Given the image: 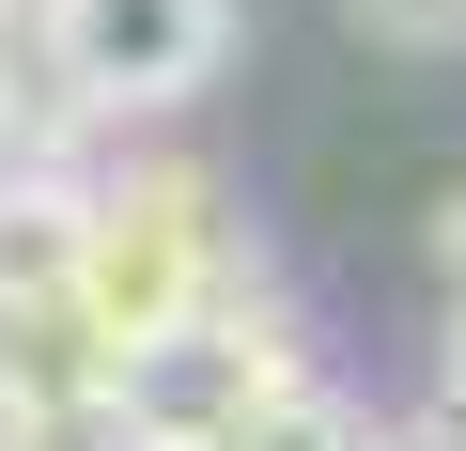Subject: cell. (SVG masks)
Segmentation results:
<instances>
[{"label":"cell","mask_w":466,"mask_h":451,"mask_svg":"<svg viewBox=\"0 0 466 451\" xmlns=\"http://www.w3.org/2000/svg\"><path fill=\"white\" fill-rule=\"evenodd\" d=\"M233 296H265V265H249V234H233V202H218L202 171H125V187H94L78 343L109 358V389H125V374H140L156 343L218 327Z\"/></svg>","instance_id":"obj_1"},{"label":"cell","mask_w":466,"mask_h":451,"mask_svg":"<svg viewBox=\"0 0 466 451\" xmlns=\"http://www.w3.org/2000/svg\"><path fill=\"white\" fill-rule=\"evenodd\" d=\"M63 109H187L233 63V0H32Z\"/></svg>","instance_id":"obj_2"},{"label":"cell","mask_w":466,"mask_h":451,"mask_svg":"<svg viewBox=\"0 0 466 451\" xmlns=\"http://www.w3.org/2000/svg\"><path fill=\"white\" fill-rule=\"evenodd\" d=\"M78 265H94V187L47 156H0V343L109 405V358L78 343Z\"/></svg>","instance_id":"obj_3"},{"label":"cell","mask_w":466,"mask_h":451,"mask_svg":"<svg viewBox=\"0 0 466 451\" xmlns=\"http://www.w3.org/2000/svg\"><path fill=\"white\" fill-rule=\"evenodd\" d=\"M280 374H311L296 343H280V312L265 296H233L218 327H187V343H156L125 389H109V420H125V451H202V436H233Z\"/></svg>","instance_id":"obj_4"},{"label":"cell","mask_w":466,"mask_h":451,"mask_svg":"<svg viewBox=\"0 0 466 451\" xmlns=\"http://www.w3.org/2000/svg\"><path fill=\"white\" fill-rule=\"evenodd\" d=\"M0 451H125V420H109L94 389H63L47 358L0 343Z\"/></svg>","instance_id":"obj_5"},{"label":"cell","mask_w":466,"mask_h":451,"mask_svg":"<svg viewBox=\"0 0 466 451\" xmlns=\"http://www.w3.org/2000/svg\"><path fill=\"white\" fill-rule=\"evenodd\" d=\"M202 451H373V420H358L327 374H280L249 420H233V436H202Z\"/></svg>","instance_id":"obj_6"},{"label":"cell","mask_w":466,"mask_h":451,"mask_svg":"<svg viewBox=\"0 0 466 451\" xmlns=\"http://www.w3.org/2000/svg\"><path fill=\"white\" fill-rule=\"evenodd\" d=\"M342 16H358L373 47H404V63H435V47H466V0H342Z\"/></svg>","instance_id":"obj_7"},{"label":"cell","mask_w":466,"mask_h":451,"mask_svg":"<svg viewBox=\"0 0 466 451\" xmlns=\"http://www.w3.org/2000/svg\"><path fill=\"white\" fill-rule=\"evenodd\" d=\"M373 451H466V420L435 405V420H404V436H373Z\"/></svg>","instance_id":"obj_8"},{"label":"cell","mask_w":466,"mask_h":451,"mask_svg":"<svg viewBox=\"0 0 466 451\" xmlns=\"http://www.w3.org/2000/svg\"><path fill=\"white\" fill-rule=\"evenodd\" d=\"M451 420H466V312H451Z\"/></svg>","instance_id":"obj_9"}]
</instances>
